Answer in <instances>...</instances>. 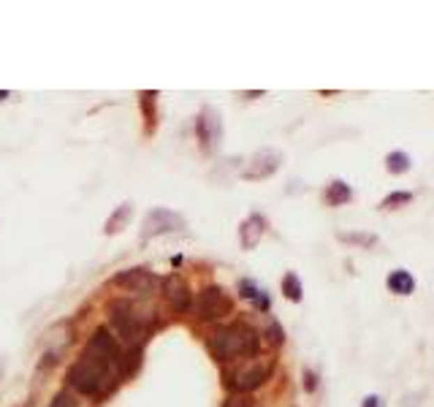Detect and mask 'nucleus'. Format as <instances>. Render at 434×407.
Instances as JSON below:
<instances>
[{"instance_id":"obj_26","label":"nucleus","mask_w":434,"mask_h":407,"mask_svg":"<svg viewBox=\"0 0 434 407\" xmlns=\"http://www.w3.org/2000/svg\"><path fill=\"white\" fill-rule=\"evenodd\" d=\"M6 98H8V90H0V103L6 101Z\"/></svg>"},{"instance_id":"obj_9","label":"nucleus","mask_w":434,"mask_h":407,"mask_svg":"<svg viewBox=\"0 0 434 407\" xmlns=\"http://www.w3.org/2000/svg\"><path fill=\"white\" fill-rule=\"evenodd\" d=\"M280 153H274V150H261V153L253 155V160H250V166L242 171V179H266L272 177L277 169H280Z\"/></svg>"},{"instance_id":"obj_13","label":"nucleus","mask_w":434,"mask_h":407,"mask_svg":"<svg viewBox=\"0 0 434 407\" xmlns=\"http://www.w3.org/2000/svg\"><path fill=\"white\" fill-rule=\"evenodd\" d=\"M385 285L391 288V293H396V296H408L415 291V280H412V275L405 272V269H396V272H391L388 275V280Z\"/></svg>"},{"instance_id":"obj_24","label":"nucleus","mask_w":434,"mask_h":407,"mask_svg":"<svg viewBox=\"0 0 434 407\" xmlns=\"http://www.w3.org/2000/svg\"><path fill=\"white\" fill-rule=\"evenodd\" d=\"M304 388L307 391H315V375L312 372H304Z\"/></svg>"},{"instance_id":"obj_22","label":"nucleus","mask_w":434,"mask_h":407,"mask_svg":"<svg viewBox=\"0 0 434 407\" xmlns=\"http://www.w3.org/2000/svg\"><path fill=\"white\" fill-rule=\"evenodd\" d=\"M52 407H77V402H74L68 394H57L54 402H52Z\"/></svg>"},{"instance_id":"obj_5","label":"nucleus","mask_w":434,"mask_h":407,"mask_svg":"<svg viewBox=\"0 0 434 407\" xmlns=\"http://www.w3.org/2000/svg\"><path fill=\"white\" fill-rule=\"evenodd\" d=\"M193 309L201 321H220L233 312V299L220 288V285H206L199 291L196 302H193Z\"/></svg>"},{"instance_id":"obj_7","label":"nucleus","mask_w":434,"mask_h":407,"mask_svg":"<svg viewBox=\"0 0 434 407\" xmlns=\"http://www.w3.org/2000/svg\"><path fill=\"white\" fill-rule=\"evenodd\" d=\"M196 136L204 147V153H215L223 141V120L215 106H204L201 114L196 117Z\"/></svg>"},{"instance_id":"obj_15","label":"nucleus","mask_w":434,"mask_h":407,"mask_svg":"<svg viewBox=\"0 0 434 407\" xmlns=\"http://www.w3.org/2000/svg\"><path fill=\"white\" fill-rule=\"evenodd\" d=\"M141 98V112H144V117H147V123H150V133L155 130V123H157V93L155 90H147V93H141L139 95Z\"/></svg>"},{"instance_id":"obj_3","label":"nucleus","mask_w":434,"mask_h":407,"mask_svg":"<svg viewBox=\"0 0 434 407\" xmlns=\"http://www.w3.org/2000/svg\"><path fill=\"white\" fill-rule=\"evenodd\" d=\"M109 318H111V326L117 329V334L133 345V348H141V342L147 339V329H144V321L133 312V307L123 299H114L109 305Z\"/></svg>"},{"instance_id":"obj_1","label":"nucleus","mask_w":434,"mask_h":407,"mask_svg":"<svg viewBox=\"0 0 434 407\" xmlns=\"http://www.w3.org/2000/svg\"><path fill=\"white\" fill-rule=\"evenodd\" d=\"M117 364L123 367V348L117 337L109 329H95L84 345L82 358L68 369V385L84 397H98L111 381Z\"/></svg>"},{"instance_id":"obj_23","label":"nucleus","mask_w":434,"mask_h":407,"mask_svg":"<svg viewBox=\"0 0 434 407\" xmlns=\"http://www.w3.org/2000/svg\"><path fill=\"white\" fill-rule=\"evenodd\" d=\"M339 239H345V242H375V236H339Z\"/></svg>"},{"instance_id":"obj_16","label":"nucleus","mask_w":434,"mask_h":407,"mask_svg":"<svg viewBox=\"0 0 434 407\" xmlns=\"http://www.w3.org/2000/svg\"><path fill=\"white\" fill-rule=\"evenodd\" d=\"M282 293L290 299V302H302V280L293 275V272H288L285 277H282Z\"/></svg>"},{"instance_id":"obj_18","label":"nucleus","mask_w":434,"mask_h":407,"mask_svg":"<svg viewBox=\"0 0 434 407\" xmlns=\"http://www.w3.org/2000/svg\"><path fill=\"white\" fill-rule=\"evenodd\" d=\"M253 397L250 394H231L228 399L223 402V407H253Z\"/></svg>"},{"instance_id":"obj_4","label":"nucleus","mask_w":434,"mask_h":407,"mask_svg":"<svg viewBox=\"0 0 434 407\" xmlns=\"http://www.w3.org/2000/svg\"><path fill=\"white\" fill-rule=\"evenodd\" d=\"M272 369H274V364L269 358H253V361L242 364L239 369H233V375H228L226 383L233 388V394H250L269 381Z\"/></svg>"},{"instance_id":"obj_14","label":"nucleus","mask_w":434,"mask_h":407,"mask_svg":"<svg viewBox=\"0 0 434 407\" xmlns=\"http://www.w3.org/2000/svg\"><path fill=\"white\" fill-rule=\"evenodd\" d=\"M350 196H353V190H350V185H345V182H332L329 187H326V204H332V206H339V204H348L350 201Z\"/></svg>"},{"instance_id":"obj_21","label":"nucleus","mask_w":434,"mask_h":407,"mask_svg":"<svg viewBox=\"0 0 434 407\" xmlns=\"http://www.w3.org/2000/svg\"><path fill=\"white\" fill-rule=\"evenodd\" d=\"M269 339H272L274 345H282V342H285V334H282L280 323H272V326H269Z\"/></svg>"},{"instance_id":"obj_11","label":"nucleus","mask_w":434,"mask_h":407,"mask_svg":"<svg viewBox=\"0 0 434 407\" xmlns=\"http://www.w3.org/2000/svg\"><path fill=\"white\" fill-rule=\"evenodd\" d=\"M263 231H266V220H263L261 215H250V217L239 226V242H242V247H245V250H256L261 236H263Z\"/></svg>"},{"instance_id":"obj_10","label":"nucleus","mask_w":434,"mask_h":407,"mask_svg":"<svg viewBox=\"0 0 434 407\" xmlns=\"http://www.w3.org/2000/svg\"><path fill=\"white\" fill-rule=\"evenodd\" d=\"M114 285H123V288L136 291V293H150L155 285H157V277H155L153 272L136 266V269H128V272H120L114 277Z\"/></svg>"},{"instance_id":"obj_20","label":"nucleus","mask_w":434,"mask_h":407,"mask_svg":"<svg viewBox=\"0 0 434 407\" xmlns=\"http://www.w3.org/2000/svg\"><path fill=\"white\" fill-rule=\"evenodd\" d=\"M239 291H242V296H245V299H250V302H256L258 293H261V291L256 288V282H250V280L239 282Z\"/></svg>"},{"instance_id":"obj_2","label":"nucleus","mask_w":434,"mask_h":407,"mask_svg":"<svg viewBox=\"0 0 434 407\" xmlns=\"http://www.w3.org/2000/svg\"><path fill=\"white\" fill-rule=\"evenodd\" d=\"M209 353L217 361H236L242 356H256L261 348L258 331L247 323H231V326H217L209 334Z\"/></svg>"},{"instance_id":"obj_8","label":"nucleus","mask_w":434,"mask_h":407,"mask_svg":"<svg viewBox=\"0 0 434 407\" xmlns=\"http://www.w3.org/2000/svg\"><path fill=\"white\" fill-rule=\"evenodd\" d=\"M163 299L171 305L174 312L182 315V312H187L193 307V291H190L187 280H182L179 275H169L163 280Z\"/></svg>"},{"instance_id":"obj_19","label":"nucleus","mask_w":434,"mask_h":407,"mask_svg":"<svg viewBox=\"0 0 434 407\" xmlns=\"http://www.w3.org/2000/svg\"><path fill=\"white\" fill-rule=\"evenodd\" d=\"M408 201H412L410 193H391L388 199H383V209H396L399 204H408Z\"/></svg>"},{"instance_id":"obj_17","label":"nucleus","mask_w":434,"mask_h":407,"mask_svg":"<svg viewBox=\"0 0 434 407\" xmlns=\"http://www.w3.org/2000/svg\"><path fill=\"white\" fill-rule=\"evenodd\" d=\"M385 166H388L391 174H405L410 169V158L405 153H391L385 158Z\"/></svg>"},{"instance_id":"obj_12","label":"nucleus","mask_w":434,"mask_h":407,"mask_svg":"<svg viewBox=\"0 0 434 407\" xmlns=\"http://www.w3.org/2000/svg\"><path fill=\"white\" fill-rule=\"evenodd\" d=\"M130 217H133V204H120V206L111 212V217L106 220V226H103L106 236H114V233H120V231H123L130 223Z\"/></svg>"},{"instance_id":"obj_25","label":"nucleus","mask_w":434,"mask_h":407,"mask_svg":"<svg viewBox=\"0 0 434 407\" xmlns=\"http://www.w3.org/2000/svg\"><path fill=\"white\" fill-rule=\"evenodd\" d=\"M361 407H380V399H378V397H366Z\"/></svg>"},{"instance_id":"obj_6","label":"nucleus","mask_w":434,"mask_h":407,"mask_svg":"<svg viewBox=\"0 0 434 407\" xmlns=\"http://www.w3.org/2000/svg\"><path fill=\"white\" fill-rule=\"evenodd\" d=\"M185 229V217L174 212V209H166V206H155L144 215V223H141V242H150L155 236H163V233H171V231Z\"/></svg>"}]
</instances>
